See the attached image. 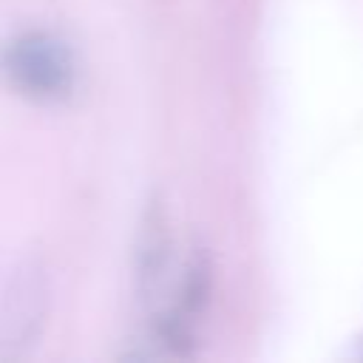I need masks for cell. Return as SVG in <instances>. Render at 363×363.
Returning a JSON list of instances; mask_svg holds the SVG:
<instances>
[{"mask_svg": "<svg viewBox=\"0 0 363 363\" xmlns=\"http://www.w3.org/2000/svg\"><path fill=\"white\" fill-rule=\"evenodd\" d=\"M48 315V278L37 261H23L0 298V354L23 357L40 337Z\"/></svg>", "mask_w": 363, "mask_h": 363, "instance_id": "obj_2", "label": "cell"}, {"mask_svg": "<svg viewBox=\"0 0 363 363\" xmlns=\"http://www.w3.org/2000/svg\"><path fill=\"white\" fill-rule=\"evenodd\" d=\"M170 258V235H167V216L162 204H150L145 210L139 238H136V284L142 298H150V292L162 284L164 269Z\"/></svg>", "mask_w": 363, "mask_h": 363, "instance_id": "obj_3", "label": "cell"}, {"mask_svg": "<svg viewBox=\"0 0 363 363\" xmlns=\"http://www.w3.org/2000/svg\"><path fill=\"white\" fill-rule=\"evenodd\" d=\"M0 65L9 85L34 102H60L74 91V54L51 31L28 28L14 34L3 45Z\"/></svg>", "mask_w": 363, "mask_h": 363, "instance_id": "obj_1", "label": "cell"}]
</instances>
